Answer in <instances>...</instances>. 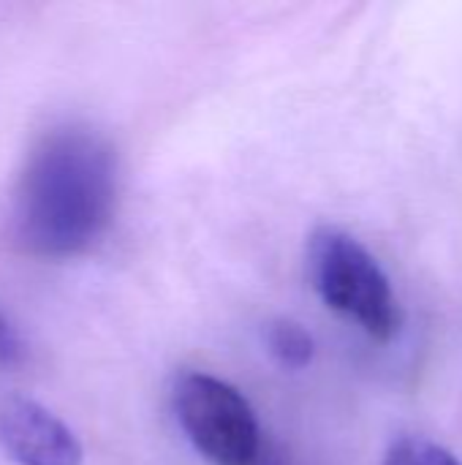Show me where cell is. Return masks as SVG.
<instances>
[{
  "label": "cell",
  "mask_w": 462,
  "mask_h": 465,
  "mask_svg": "<svg viewBox=\"0 0 462 465\" xmlns=\"http://www.w3.org/2000/svg\"><path fill=\"white\" fill-rule=\"evenodd\" d=\"M117 202V155L82 125L49 131L14 188L11 232L22 251L68 259L93 248L112 223Z\"/></svg>",
  "instance_id": "obj_1"
},
{
  "label": "cell",
  "mask_w": 462,
  "mask_h": 465,
  "mask_svg": "<svg viewBox=\"0 0 462 465\" xmlns=\"http://www.w3.org/2000/svg\"><path fill=\"white\" fill-rule=\"evenodd\" d=\"M0 447L19 465H82V444L74 430L33 398L0 403Z\"/></svg>",
  "instance_id": "obj_4"
},
{
  "label": "cell",
  "mask_w": 462,
  "mask_h": 465,
  "mask_svg": "<svg viewBox=\"0 0 462 465\" xmlns=\"http://www.w3.org/2000/svg\"><path fill=\"white\" fill-rule=\"evenodd\" d=\"M22 351H25V346H22L16 330H14V327L8 324V319L0 313V368L16 365V362L22 360Z\"/></svg>",
  "instance_id": "obj_7"
},
{
  "label": "cell",
  "mask_w": 462,
  "mask_h": 465,
  "mask_svg": "<svg viewBox=\"0 0 462 465\" xmlns=\"http://www.w3.org/2000/svg\"><path fill=\"white\" fill-rule=\"evenodd\" d=\"M308 272L327 308L359 324L373 341L398 338L403 313L376 256L349 232L321 226L308 242Z\"/></svg>",
  "instance_id": "obj_2"
},
{
  "label": "cell",
  "mask_w": 462,
  "mask_h": 465,
  "mask_svg": "<svg viewBox=\"0 0 462 465\" xmlns=\"http://www.w3.org/2000/svg\"><path fill=\"white\" fill-rule=\"evenodd\" d=\"M172 398L182 433L207 463L261 465V428L240 390L193 371L177 379Z\"/></svg>",
  "instance_id": "obj_3"
},
{
  "label": "cell",
  "mask_w": 462,
  "mask_h": 465,
  "mask_svg": "<svg viewBox=\"0 0 462 465\" xmlns=\"http://www.w3.org/2000/svg\"><path fill=\"white\" fill-rule=\"evenodd\" d=\"M384 465H462L447 447L422 439V436H403L389 444Z\"/></svg>",
  "instance_id": "obj_6"
},
{
  "label": "cell",
  "mask_w": 462,
  "mask_h": 465,
  "mask_svg": "<svg viewBox=\"0 0 462 465\" xmlns=\"http://www.w3.org/2000/svg\"><path fill=\"white\" fill-rule=\"evenodd\" d=\"M267 349L272 354V360L286 368V371H305L313 362L316 354V343L313 335L291 322V319H278L267 327Z\"/></svg>",
  "instance_id": "obj_5"
}]
</instances>
